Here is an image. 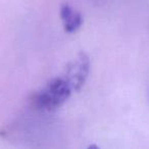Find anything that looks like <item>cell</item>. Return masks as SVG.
Segmentation results:
<instances>
[{
	"label": "cell",
	"mask_w": 149,
	"mask_h": 149,
	"mask_svg": "<svg viewBox=\"0 0 149 149\" xmlns=\"http://www.w3.org/2000/svg\"><path fill=\"white\" fill-rule=\"evenodd\" d=\"M72 89L76 87L68 74L55 78L31 96L30 106L37 111H54L70 98Z\"/></svg>",
	"instance_id": "1"
},
{
	"label": "cell",
	"mask_w": 149,
	"mask_h": 149,
	"mask_svg": "<svg viewBox=\"0 0 149 149\" xmlns=\"http://www.w3.org/2000/svg\"><path fill=\"white\" fill-rule=\"evenodd\" d=\"M60 17L63 24L64 31L68 33H74L81 28L83 24V17L79 11L74 10L68 4H63L60 8Z\"/></svg>",
	"instance_id": "2"
}]
</instances>
